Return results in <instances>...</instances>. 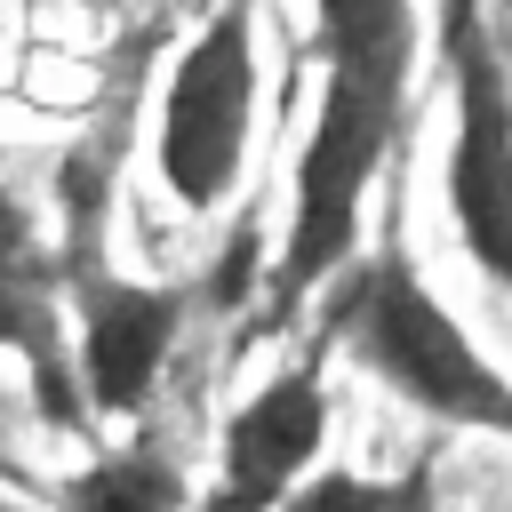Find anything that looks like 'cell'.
Instances as JSON below:
<instances>
[{
  "instance_id": "obj_12",
  "label": "cell",
  "mask_w": 512,
  "mask_h": 512,
  "mask_svg": "<svg viewBox=\"0 0 512 512\" xmlns=\"http://www.w3.org/2000/svg\"><path fill=\"white\" fill-rule=\"evenodd\" d=\"M0 512H16V504H0Z\"/></svg>"
},
{
  "instance_id": "obj_11",
  "label": "cell",
  "mask_w": 512,
  "mask_h": 512,
  "mask_svg": "<svg viewBox=\"0 0 512 512\" xmlns=\"http://www.w3.org/2000/svg\"><path fill=\"white\" fill-rule=\"evenodd\" d=\"M480 24H488V0H440V40L480 32Z\"/></svg>"
},
{
  "instance_id": "obj_5",
  "label": "cell",
  "mask_w": 512,
  "mask_h": 512,
  "mask_svg": "<svg viewBox=\"0 0 512 512\" xmlns=\"http://www.w3.org/2000/svg\"><path fill=\"white\" fill-rule=\"evenodd\" d=\"M320 448H328V384L320 368H280L232 408L216 440V488L192 512H280V496L320 464Z\"/></svg>"
},
{
  "instance_id": "obj_6",
  "label": "cell",
  "mask_w": 512,
  "mask_h": 512,
  "mask_svg": "<svg viewBox=\"0 0 512 512\" xmlns=\"http://www.w3.org/2000/svg\"><path fill=\"white\" fill-rule=\"evenodd\" d=\"M0 352L24 360L32 376V408L56 432H88L80 384H72V352H64V288H56V248L40 240L24 192L0 176Z\"/></svg>"
},
{
  "instance_id": "obj_3",
  "label": "cell",
  "mask_w": 512,
  "mask_h": 512,
  "mask_svg": "<svg viewBox=\"0 0 512 512\" xmlns=\"http://www.w3.org/2000/svg\"><path fill=\"white\" fill-rule=\"evenodd\" d=\"M248 120H256V16L248 0H224L176 48L160 88V128H152V168L184 216H208L240 184Z\"/></svg>"
},
{
  "instance_id": "obj_9",
  "label": "cell",
  "mask_w": 512,
  "mask_h": 512,
  "mask_svg": "<svg viewBox=\"0 0 512 512\" xmlns=\"http://www.w3.org/2000/svg\"><path fill=\"white\" fill-rule=\"evenodd\" d=\"M280 512H392V480L352 472V464H312V472L280 496Z\"/></svg>"
},
{
  "instance_id": "obj_7",
  "label": "cell",
  "mask_w": 512,
  "mask_h": 512,
  "mask_svg": "<svg viewBox=\"0 0 512 512\" xmlns=\"http://www.w3.org/2000/svg\"><path fill=\"white\" fill-rule=\"evenodd\" d=\"M328 80L408 96L416 80V0H312Z\"/></svg>"
},
{
  "instance_id": "obj_1",
  "label": "cell",
  "mask_w": 512,
  "mask_h": 512,
  "mask_svg": "<svg viewBox=\"0 0 512 512\" xmlns=\"http://www.w3.org/2000/svg\"><path fill=\"white\" fill-rule=\"evenodd\" d=\"M328 336L344 344V360L360 376H376L384 392H400L416 416L448 424V432H488L512 440V376L480 352V336L432 296V280L416 272V256L400 240H384L376 256H360L336 288V320Z\"/></svg>"
},
{
  "instance_id": "obj_2",
  "label": "cell",
  "mask_w": 512,
  "mask_h": 512,
  "mask_svg": "<svg viewBox=\"0 0 512 512\" xmlns=\"http://www.w3.org/2000/svg\"><path fill=\"white\" fill-rule=\"evenodd\" d=\"M56 288H64V312H72V384H80L88 424L96 416H144L152 392H160V368H168V352L192 320V288L112 272L88 208H80V232L64 240V256H56Z\"/></svg>"
},
{
  "instance_id": "obj_10",
  "label": "cell",
  "mask_w": 512,
  "mask_h": 512,
  "mask_svg": "<svg viewBox=\"0 0 512 512\" xmlns=\"http://www.w3.org/2000/svg\"><path fill=\"white\" fill-rule=\"evenodd\" d=\"M392 512H448V496H440L432 464H408V472L392 480Z\"/></svg>"
},
{
  "instance_id": "obj_4",
  "label": "cell",
  "mask_w": 512,
  "mask_h": 512,
  "mask_svg": "<svg viewBox=\"0 0 512 512\" xmlns=\"http://www.w3.org/2000/svg\"><path fill=\"white\" fill-rule=\"evenodd\" d=\"M448 48V72H456V144H448V216H456V240L464 256L512 288V72L480 32H456L440 40Z\"/></svg>"
},
{
  "instance_id": "obj_8",
  "label": "cell",
  "mask_w": 512,
  "mask_h": 512,
  "mask_svg": "<svg viewBox=\"0 0 512 512\" xmlns=\"http://www.w3.org/2000/svg\"><path fill=\"white\" fill-rule=\"evenodd\" d=\"M56 512H192V480L160 440H128V448L88 456L64 480Z\"/></svg>"
}]
</instances>
